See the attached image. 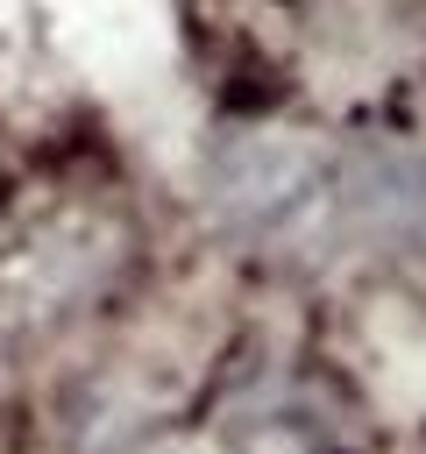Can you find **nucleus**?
Instances as JSON below:
<instances>
[{
    "label": "nucleus",
    "instance_id": "1",
    "mask_svg": "<svg viewBox=\"0 0 426 454\" xmlns=\"http://www.w3.org/2000/svg\"><path fill=\"white\" fill-rule=\"evenodd\" d=\"M412 163L355 156L320 135L256 128L220 142L213 156V206L256 241H362L419 213Z\"/></svg>",
    "mask_w": 426,
    "mask_h": 454
}]
</instances>
